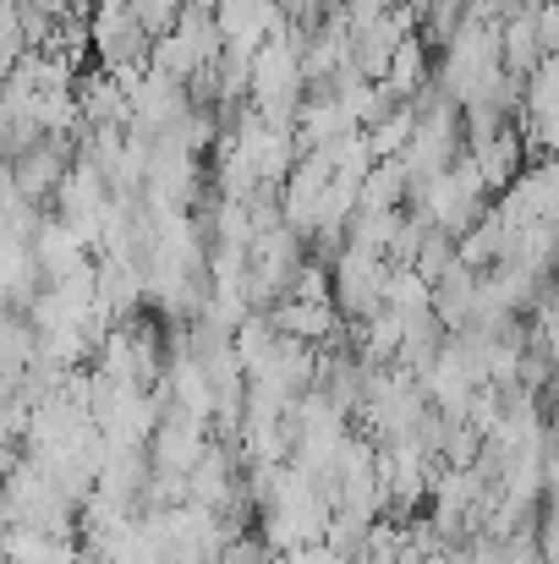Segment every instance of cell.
Listing matches in <instances>:
<instances>
[{
	"label": "cell",
	"mask_w": 559,
	"mask_h": 564,
	"mask_svg": "<svg viewBox=\"0 0 559 564\" xmlns=\"http://www.w3.org/2000/svg\"><path fill=\"white\" fill-rule=\"evenodd\" d=\"M6 165V176L17 182V192L28 197V203H50V192L55 182L66 176V165H72V138H33L22 154H11V160H0Z\"/></svg>",
	"instance_id": "1"
}]
</instances>
